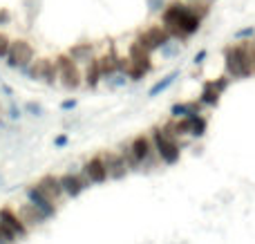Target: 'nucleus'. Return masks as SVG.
Wrapping results in <instances>:
<instances>
[{
  "label": "nucleus",
  "instance_id": "obj_1",
  "mask_svg": "<svg viewBox=\"0 0 255 244\" xmlns=\"http://www.w3.org/2000/svg\"><path fill=\"white\" fill-rule=\"evenodd\" d=\"M208 13L206 4H188V2H170L163 7V29L172 38L181 40L193 36L202 25V18Z\"/></svg>",
  "mask_w": 255,
  "mask_h": 244
},
{
  "label": "nucleus",
  "instance_id": "obj_2",
  "mask_svg": "<svg viewBox=\"0 0 255 244\" xmlns=\"http://www.w3.org/2000/svg\"><path fill=\"white\" fill-rule=\"evenodd\" d=\"M224 58H226V70H229L231 76H251L253 74V63H251V56L247 52V45H233L224 52Z\"/></svg>",
  "mask_w": 255,
  "mask_h": 244
},
{
  "label": "nucleus",
  "instance_id": "obj_3",
  "mask_svg": "<svg viewBox=\"0 0 255 244\" xmlns=\"http://www.w3.org/2000/svg\"><path fill=\"white\" fill-rule=\"evenodd\" d=\"M31 61H34V47H31V43H27V40H22V38L9 43V49H7V54H4V63H7L9 67H13V70H25Z\"/></svg>",
  "mask_w": 255,
  "mask_h": 244
},
{
  "label": "nucleus",
  "instance_id": "obj_4",
  "mask_svg": "<svg viewBox=\"0 0 255 244\" xmlns=\"http://www.w3.org/2000/svg\"><path fill=\"white\" fill-rule=\"evenodd\" d=\"M56 79L63 83L65 90H76L81 85V70L79 63L72 61L70 56H58L56 61Z\"/></svg>",
  "mask_w": 255,
  "mask_h": 244
},
{
  "label": "nucleus",
  "instance_id": "obj_5",
  "mask_svg": "<svg viewBox=\"0 0 255 244\" xmlns=\"http://www.w3.org/2000/svg\"><path fill=\"white\" fill-rule=\"evenodd\" d=\"M20 72H25L31 81H40V83H47V85L56 83V63L52 58H34Z\"/></svg>",
  "mask_w": 255,
  "mask_h": 244
},
{
  "label": "nucleus",
  "instance_id": "obj_6",
  "mask_svg": "<svg viewBox=\"0 0 255 244\" xmlns=\"http://www.w3.org/2000/svg\"><path fill=\"white\" fill-rule=\"evenodd\" d=\"M152 137H154V146H157L161 159L168 161V164H175L179 159V146H177L175 139H170L163 130H154Z\"/></svg>",
  "mask_w": 255,
  "mask_h": 244
},
{
  "label": "nucleus",
  "instance_id": "obj_7",
  "mask_svg": "<svg viewBox=\"0 0 255 244\" xmlns=\"http://www.w3.org/2000/svg\"><path fill=\"white\" fill-rule=\"evenodd\" d=\"M170 38V34H168L166 29H163V27H150V29H145V31H141L139 34V43L143 45L145 49H148V52H154V49H159L161 47L163 43H166V40Z\"/></svg>",
  "mask_w": 255,
  "mask_h": 244
},
{
  "label": "nucleus",
  "instance_id": "obj_8",
  "mask_svg": "<svg viewBox=\"0 0 255 244\" xmlns=\"http://www.w3.org/2000/svg\"><path fill=\"white\" fill-rule=\"evenodd\" d=\"M27 200H29V204L34 206V209H38L40 213L45 215V220H47V218H54V215H56V206H54V202L47 200V197H45L36 186L27 188Z\"/></svg>",
  "mask_w": 255,
  "mask_h": 244
},
{
  "label": "nucleus",
  "instance_id": "obj_9",
  "mask_svg": "<svg viewBox=\"0 0 255 244\" xmlns=\"http://www.w3.org/2000/svg\"><path fill=\"white\" fill-rule=\"evenodd\" d=\"M0 224H4L7 229H11V231L16 233L18 238H25V236H27V231H29V229H27L25 224L20 222L18 213H13V211L9 209V206H2V209H0Z\"/></svg>",
  "mask_w": 255,
  "mask_h": 244
},
{
  "label": "nucleus",
  "instance_id": "obj_10",
  "mask_svg": "<svg viewBox=\"0 0 255 244\" xmlns=\"http://www.w3.org/2000/svg\"><path fill=\"white\" fill-rule=\"evenodd\" d=\"M226 85H229V81L226 79H217V81H213V83H206L204 94H202L199 101H202L204 106H215V103L220 101V94L226 90Z\"/></svg>",
  "mask_w": 255,
  "mask_h": 244
},
{
  "label": "nucleus",
  "instance_id": "obj_11",
  "mask_svg": "<svg viewBox=\"0 0 255 244\" xmlns=\"http://www.w3.org/2000/svg\"><path fill=\"white\" fill-rule=\"evenodd\" d=\"M36 188H38L40 193H43L47 200H52V202H56L58 197L63 195V188H61V182H58L54 175H45L43 179H40L38 184H36Z\"/></svg>",
  "mask_w": 255,
  "mask_h": 244
},
{
  "label": "nucleus",
  "instance_id": "obj_12",
  "mask_svg": "<svg viewBox=\"0 0 255 244\" xmlns=\"http://www.w3.org/2000/svg\"><path fill=\"white\" fill-rule=\"evenodd\" d=\"M18 218H20V222L25 224L27 229H36L45 222V215L40 213L38 209H34L31 204H22L20 209H18Z\"/></svg>",
  "mask_w": 255,
  "mask_h": 244
},
{
  "label": "nucleus",
  "instance_id": "obj_13",
  "mask_svg": "<svg viewBox=\"0 0 255 244\" xmlns=\"http://www.w3.org/2000/svg\"><path fill=\"white\" fill-rule=\"evenodd\" d=\"M85 177H88L90 182H94V184L106 182V177H108L106 161H103L101 157H94V159H90L88 164H85Z\"/></svg>",
  "mask_w": 255,
  "mask_h": 244
},
{
  "label": "nucleus",
  "instance_id": "obj_14",
  "mask_svg": "<svg viewBox=\"0 0 255 244\" xmlns=\"http://www.w3.org/2000/svg\"><path fill=\"white\" fill-rule=\"evenodd\" d=\"M61 188H63V193H67L70 197H76V195H81V191L85 188V179L81 177V175H63L61 179Z\"/></svg>",
  "mask_w": 255,
  "mask_h": 244
},
{
  "label": "nucleus",
  "instance_id": "obj_15",
  "mask_svg": "<svg viewBox=\"0 0 255 244\" xmlns=\"http://www.w3.org/2000/svg\"><path fill=\"white\" fill-rule=\"evenodd\" d=\"M103 161H106L108 175H112L115 179H121V177H126L128 175V164L124 161V157L121 155H108Z\"/></svg>",
  "mask_w": 255,
  "mask_h": 244
},
{
  "label": "nucleus",
  "instance_id": "obj_16",
  "mask_svg": "<svg viewBox=\"0 0 255 244\" xmlns=\"http://www.w3.org/2000/svg\"><path fill=\"white\" fill-rule=\"evenodd\" d=\"M67 56H70L72 61H76V63H90V61H94V47L90 43L74 45Z\"/></svg>",
  "mask_w": 255,
  "mask_h": 244
},
{
  "label": "nucleus",
  "instance_id": "obj_17",
  "mask_svg": "<svg viewBox=\"0 0 255 244\" xmlns=\"http://www.w3.org/2000/svg\"><path fill=\"white\" fill-rule=\"evenodd\" d=\"M177 76H179V72H172V74L163 76V79L159 81V83H154L152 88H150V97H157L159 92H163V90H166L168 85H172V83H175V79H177Z\"/></svg>",
  "mask_w": 255,
  "mask_h": 244
},
{
  "label": "nucleus",
  "instance_id": "obj_18",
  "mask_svg": "<svg viewBox=\"0 0 255 244\" xmlns=\"http://www.w3.org/2000/svg\"><path fill=\"white\" fill-rule=\"evenodd\" d=\"M159 49H161V54L166 58H172V56H177V54H179L181 47H179V43H177V38H172V36H170V38H168Z\"/></svg>",
  "mask_w": 255,
  "mask_h": 244
},
{
  "label": "nucleus",
  "instance_id": "obj_19",
  "mask_svg": "<svg viewBox=\"0 0 255 244\" xmlns=\"http://www.w3.org/2000/svg\"><path fill=\"white\" fill-rule=\"evenodd\" d=\"M172 117H188V115H197V106H193V103H177V106H172Z\"/></svg>",
  "mask_w": 255,
  "mask_h": 244
},
{
  "label": "nucleus",
  "instance_id": "obj_20",
  "mask_svg": "<svg viewBox=\"0 0 255 244\" xmlns=\"http://www.w3.org/2000/svg\"><path fill=\"white\" fill-rule=\"evenodd\" d=\"M85 79H88V85H92V88L99 83V79H103L97 61H90V67H88V72H85Z\"/></svg>",
  "mask_w": 255,
  "mask_h": 244
},
{
  "label": "nucleus",
  "instance_id": "obj_21",
  "mask_svg": "<svg viewBox=\"0 0 255 244\" xmlns=\"http://www.w3.org/2000/svg\"><path fill=\"white\" fill-rule=\"evenodd\" d=\"M103 79H108L110 88H121V85H126L128 81H130V79H128L126 72H119V70L112 72V74H108V76H103Z\"/></svg>",
  "mask_w": 255,
  "mask_h": 244
},
{
  "label": "nucleus",
  "instance_id": "obj_22",
  "mask_svg": "<svg viewBox=\"0 0 255 244\" xmlns=\"http://www.w3.org/2000/svg\"><path fill=\"white\" fill-rule=\"evenodd\" d=\"M25 110L29 112L31 117H40V115H43V108H40V103H34V101H27L25 103Z\"/></svg>",
  "mask_w": 255,
  "mask_h": 244
},
{
  "label": "nucleus",
  "instance_id": "obj_23",
  "mask_svg": "<svg viewBox=\"0 0 255 244\" xmlns=\"http://www.w3.org/2000/svg\"><path fill=\"white\" fill-rule=\"evenodd\" d=\"M9 36L4 34V31H0V58H4V54H7V49H9Z\"/></svg>",
  "mask_w": 255,
  "mask_h": 244
},
{
  "label": "nucleus",
  "instance_id": "obj_24",
  "mask_svg": "<svg viewBox=\"0 0 255 244\" xmlns=\"http://www.w3.org/2000/svg\"><path fill=\"white\" fill-rule=\"evenodd\" d=\"M168 4V0H148V9L150 11H161Z\"/></svg>",
  "mask_w": 255,
  "mask_h": 244
},
{
  "label": "nucleus",
  "instance_id": "obj_25",
  "mask_svg": "<svg viewBox=\"0 0 255 244\" xmlns=\"http://www.w3.org/2000/svg\"><path fill=\"white\" fill-rule=\"evenodd\" d=\"M253 34H255V29H253V27H247V29H240V31H235V38H238V40H242V38H251Z\"/></svg>",
  "mask_w": 255,
  "mask_h": 244
},
{
  "label": "nucleus",
  "instance_id": "obj_26",
  "mask_svg": "<svg viewBox=\"0 0 255 244\" xmlns=\"http://www.w3.org/2000/svg\"><path fill=\"white\" fill-rule=\"evenodd\" d=\"M27 4H29V18H34L36 13H38V0H27Z\"/></svg>",
  "mask_w": 255,
  "mask_h": 244
},
{
  "label": "nucleus",
  "instance_id": "obj_27",
  "mask_svg": "<svg viewBox=\"0 0 255 244\" xmlns=\"http://www.w3.org/2000/svg\"><path fill=\"white\" fill-rule=\"evenodd\" d=\"M9 20H11L9 11H7V9H0V25H9Z\"/></svg>",
  "mask_w": 255,
  "mask_h": 244
},
{
  "label": "nucleus",
  "instance_id": "obj_28",
  "mask_svg": "<svg viewBox=\"0 0 255 244\" xmlns=\"http://www.w3.org/2000/svg\"><path fill=\"white\" fill-rule=\"evenodd\" d=\"M9 117H11V119H18V117H20V110L16 108V103H11V106H9Z\"/></svg>",
  "mask_w": 255,
  "mask_h": 244
},
{
  "label": "nucleus",
  "instance_id": "obj_29",
  "mask_svg": "<svg viewBox=\"0 0 255 244\" xmlns=\"http://www.w3.org/2000/svg\"><path fill=\"white\" fill-rule=\"evenodd\" d=\"M204 58H206V49H202V52H197V56H195V65H202L204 63Z\"/></svg>",
  "mask_w": 255,
  "mask_h": 244
},
{
  "label": "nucleus",
  "instance_id": "obj_30",
  "mask_svg": "<svg viewBox=\"0 0 255 244\" xmlns=\"http://www.w3.org/2000/svg\"><path fill=\"white\" fill-rule=\"evenodd\" d=\"M63 110H72V108H76V101L74 99H67V101H63Z\"/></svg>",
  "mask_w": 255,
  "mask_h": 244
},
{
  "label": "nucleus",
  "instance_id": "obj_31",
  "mask_svg": "<svg viewBox=\"0 0 255 244\" xmlns=\"http://www.w3.org/2000/svg\"><path fill=\"white\" fill-rule=\"evenodd\" d=\"M65 143H67V137H65V134H58V137L54 139V146H65Z\"/></svg>",
  "mask_w": 255,
  "mask_h": 244
},
{
  "label": "nucleus",
  "instance_id": "obj_32",
  "mask_svg": "<svg viewBox=\"0 0 255 244\" xmlns=\"http://www.w3.org/2000/svg\"><path fill=\"white\" fill-rule=\"evenodd\" d=\"M0 88H2V92H4V94H7V97H13V90H11V88H9V85H7V83H2V85H0Z\"/></svg>",
  "mask_w": 255,
  "mask_h": 244
},
{
  "label": "nucleus",
  "instance_id": "obj_33",
  "mask_svg": "<svg viewBox=\"0 0 255 244\" xmlns=\"http://www.w3.org/2000/svg\"><path fill=\"white\" fill-rule=\"evenodd\" d=\"M186 2H188V4H206V7H208V2H211V0H186Z\"/></svg>",
  "mask_w": 255,
  "mask_h": 244
},
{
  "label": "nucleus",
  "instance_id": "obj_34",
  "mask_svg": "<svg viewBox=\"0 0 255 244\" xmlns=\"http://www.w3.org/2000/svg\"><path fill=\"white\" fill-rule=\"evenodd\" d=\"M0 244H9V242H4V240H0Z\"/></svg>",
  "mask_w": 255,
  "mask_h": 244
},
{
  "label": "nucleus",
  "instance_id": "obj_35",
  "mask_svg": "<svg viewBox=\"0 0 255 244\" xmlns=\"http://www.w3.org/2000/svg\"><path fill=\"white\" fill-rule=\"evenodd\" d=\"M0 184H2V175H0Z\"/></svg>",
  "mask_w": 255,
  "mask_h": 244
},
{
  "label": "nucleus",
  "instance_id": "obj_36",
  "mask_svg": "<svg viewBox=\"0 0 255 244\" xmlns=\"http://www.w3.org/2000/svg\"><path fill=\"white\" fill-rule=\"evenodd\" d=\"M0 240H2V238H0Z\"/></svg>",
  "mask_w": 255,
  "mask_h": 244
}]
</instances>
